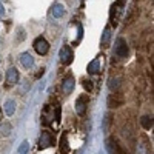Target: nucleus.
Wrapping results in <instances>:
<instances>
[{
	"instance_id": "1",
	"label": "nucleus",
	"mask_w": 154,
	"mask_h": 154,
	"mask_svg": "<svg viewBox=\"0 0 154 154\" xmlns=\"http://www.w3.org/2000/svg\"><path fill=\"white\" fill-rule=\"evenodd\" d=\"M114 54L117 56V57H120V59H125L128 54H130V49H128L126 42L123 40V38H120V37L114 43Z\"/></svg>"
},
{
	"instance_id": "2",
	"label": "nucleus",
	"mask_w": 154,
	"mask_h": 154,
	"mask_svg": "<svg viewBox=\"0 0 154 154\" xmlns=\"http://www.w3.org/2000/svg\"><path fill=\"white\" fill-rule=\"evenodd\" d=\"M51 145H54V134H51L49 131H42L40 139H38V149L48 148Z\"/></svg>"
},
{
	"instance_id": "3",
	"label": "nucleus",
	"mask_w": 154,
	"mask_h": 154,
	"mask_svg": "<svg viewBox=\"0 0 154 154\" xmlns=\"http://www.w3.org/2000/svg\"><path fill=\"white\" fill-rule=\"evenodd\" d=\"M59 57H60V62L63 63V65H69V63L72 62V59H74V54H72L71 46H68V45L62 46L60 53H59Z\"/></svg>"
},
{
	"instance_id": "4",
	"label": "nucleus",
	"mask_w": 154,
	"mask_h": 154,
	"mask_svg": "<svg viewBox=\"0 0 154 154\" xmlns=\"http://www.w3.org/2000/svg\"><path fill=\"white\" fill-rule=\"evenodd\" d=\"M34 49L40 56H45L48 53V49H49V45H48V42L45 40L43 37H37L35 40H34Z\"/></svg>"
},
{
	"instance_id": "5",
	"label": "nucleus",
	"mask_w": 154,
	"mask_h": 154,
	"mask_svg": "<svg viewBox=\"0 0 154 154\" xmlns=\"http://www.w3.org/2000/svg\"><path fill=\"white\" fill-rule=\"evenodd\" d=\"M86 106H88V96H80L75 102V111L79 116H83L85 111H86Z\"/></svg>"
},
{
	"instance_id": "6",
	"label": "nucleus",
	"mask_w": 154,
	"mask_h": 154,
	"mask_svg": "<svg viewBox=\"0 0 154 154\" xmlns=\"http://www.w3.org/2000/svg\"><path fill=\"white\" fill-rule=\"evenodd\" d=\"M6 82H8V85H16L19 82V71H17V68H9L8 69Z\"/></svg>"
},
{
	"instance_id": "7",
	"label": "nucleus",
	"mask_w": 154,
	"mask_h": 154,
	"mask_svg": "<svg viewBox=\"0 0 154 154\" xmlns=\"http://www.w3.org/2000/svg\"><path fill=\"white\" fill-rule=\"evenodd\" d=\"M20 62H22V65L26 68V69H31L34 66V59H32V56L29 53H23L20 56Z\"/></svg>"
},
{
	"instance_id": "8",
	"label": "nucleus",
	"mask_w": 154,
	"mask_h": 154,
	"mask_svg": "<svg viewBox=\"0 0 154 154\" xmlns=\"http://www.w3.org/2000/svg\"><path fill=\"white\" fill-rule=\"evenodd\" d=\"M106 148H108L109 154H125V152L122 151V148L117 145V142H116V140H112V139H109L108 142H106Z\"/></svg>"
},
{
	"instance_id": "9",
	"label": "nucleus",
	"mask_w": 154,
	"mask_h": 154,
	"mask_svg": "<svg viewBox=\"0 0 154 154\" xmlns=\"http://www.w3.org/2000/svg\"><path fill=\"white\" fill-rule=\"evenodd\" d=\"M122 103H123V99H122L120 94H112V96H109V99H108V106H109V108H117V106H120Z\"/></svg>"
},
{
	"instance_id": "10",
	"label": "nucleus",
	"mask_w": 154,
	"mask_h": 154,
	"mask_svg": "<svg viewBox=\"0 0 154 154\" xmlns=\"http://www.w3.org/2000/svg\"><path fill=\"white\" fill-rule=\"evenodd\" d=\"M62 89H63V93H65V94H71V93H72V89H74V79H72L71 75L66 77V79L63 80Z\"/></svg>"
},
{
	"instance_id": "11",
	"label": "nucleus",
	"mask_w": 154,
	"mask_h": 154,
	"mask_svg": "<svg viewBox=\"0 0 154 154\" xmlns=\"http://www.w3.org/2000/svg\"><path fill=\"white\" fill-rule=\"evenodd\" d=\"M51 14H53V17H56V19L63 17V16H65V6L60 5V3L53 5V9H51Z\"/></svg>"
},
{
	"instance_id": "12",
	"label": "nucleus",
	"mask_w": 154,
	"mask_h": 154,
	"mask_svg": "<svg viewBox=\"0 0 154 154\" xmlns=\"http://www.w3.org/2000/svg\"><path fill=\"white\" fill-rule=\"evenodd\" d=\"M99 71H100V57L94 59V60L88 65V72H89V74H97Z\"/></svg>"
},
{
	"instance_id": "13",
	"label": "nucleus",
	"mask_w": 154,
	"mask_h": 154,
	"mask_svg": "<svg viewBox=\"0 0 154 154\" xmlns=\"http://www.w3.org/2000/svg\"><path fill=\"white\" fill-rule=\"evenodd\" d=\"M68 152H69L68 137H66V134H62V137H60V154H68Z\"/></svg>"
},
{
	"instance_id": "14",
	"label": "nucleus",
	"mask_w": 154,
	"mask_h": 154,
	"mask_svg": "<svg viewBox=\"0 0 154 154\" xmlns=\"http://www.w3.org/2000/svg\"><path fill=\"white\" fill-rule=\"evenodd\" d=\"M3 108H5V112L8 116H12V114L16 112V100H6Z\"/></svg>"
},
{
	"instance_id": "15",
	"label": "nucleus",
	"mask_w": 154,
	"mask_h": 154,
	"mask_svg": "<svg viewBox=\"0 0 154 154\" xmlns=\"http://www.w3.org/2000/svg\"><path fill=\"white\" fill-rule=\"evenodd\" d=\"M109 38H111V29L109 28H105L103 34H102V46H103V48H108Z\"/></svg>"
},
{
	"instance_id": "16",
	"label": "nucleus",
	"mask_w": 154,
	"mask_h": 154,
	"mask_svg": "<svg viewBox=\"0 0 154 154\" xmlns=\"http://www.w3.org/2000/svg\"><path fill=\"white\" fill-rule=\"evenodd\" d=\"M108 86H109L111 91H117L119 86H120V79L119 77H111L109 82H108Z\"/></svg>"
},
{
	"instance_id": "17",
	"label": "nucleus",
	"mask_w": 154,
	"mask_h": 154,
	"mask_svg": "<svg viewBox=\"0 0 154 154\" xmlns=\"http://www.w3.org/2000/svg\"><path fill=\"white\" fill-rule=\"evenodd\" d=\"M11 131H12V126H11V123H8V122H3L2 125H0V133H2L3 136H9L11 134Z\"/></svg>"
},
{
	"instance_id": "18",
	"label": "nucleus",
	"mask_w": 154,
	"mask_h": 154,
	"mask_svg": "<svg viewBox=\"0 0 154 154\" xmlns=\"http://www.w3.org/2000/svg\"><path fill=\"white\" fill-rule=\"evenodd\" d=\"M29 149V143H28V140H23V142L20 143L19 149H17V154H26Z\"/></svg>"
},
{
	"instance_id": "19",
	"label": "nucleus",
	"mask_w": 154,
	"mask_h": 154,
	"mask_svg": "<svg viewBox=\"0 0 154 154\" xmlns=\"http://www.w3.org/2000/svg\"><path fill=\"white\" fill-rule=\"evenodd\" d=\"M140 123H142V126L145 128V130H151V126H152V120L148 117V116H143L142 120H140Z\"/></svg>"
},
{
	"instance_id": "20",
	"label": "nucleus",
	"mask_w": 154,
	"mask_h": 154,
	"mask_svg": "<svg viewBox=\"0 0 154 154\" xmlns=\"http://www.w3.org/2000/svg\"><path fill=\"white\" fill-rule=\"evenodd\" d=\"M54 120L56 122H60V108L59 106L54 108Z\"/></svg>"
},
{
	"instance_id": "21",
	"label": "nucleus",
	"mask_w": 154,
	"mask_h": 154,
	"mask_svg": "<svg viewBox=\"0 0 154 154\" xmlns=\"http://www.w3.org/2000/svg\"><path fill=\"white\" fill-rule=\"evenodd\" d=\"M146 149H145V145H137V149H136V154H145Z\"/></svg>"
},
{
	"instance_id": "22",
	"label": "nucleus",
	"mask_w": 154,
	"mask_h": 154,
	"mask_svg": "<svg viewBox=\"0 0 154 154\" xmlns=\"http://www.w3.org/2000/svg\"><path fill=\"white\" fill-rule=\"evenodd\" d=\"M83 86H85V89H89V91H91L93 89V82L91 80H83Z\"/></svg>"
},
{
	"instance_id": "23",
	"label": "nucleus",
	"mask_w": 154,
	"mask_h": 154,
	"mask_svg": "<svg viewBox=\"0 0 154 154\" xmlns=\"http://www.w3.org/2000/svg\"><path fill=\"white\" fill-rule=\"evenodd\" d=\"M3 14H5V8H3V5H2V3H0V17H2Z\"/></svg>"
},
{
	"instance_id": "24",
	"label": "nucleus",
	"mask_w": 154,
	"mask_h": 154,
	"mask_svg": "<svg viewBox=\"0 0 154 154\" xmlns=\"http://www.w3.org/2000/svg\"><path fill=\"white\" fill-rule=\"evenodd\" d=\"M0 120H2V109H0Z\"/></svg>"
},
{
	"instance_id": "25",
	"label": "nucleus",
	"mask_w": 154,
	"mask_h": 154,
	"mask_svg": "<svg viewBox=\"0 0 154 154\" xmlns=\"http://www.w3.org/2000/svg\"><path fill=\"white\" fill-rule=\"evenodd\" d=\"M0 45H2V40H0Z\"/></svg>"
}]
</instances>
